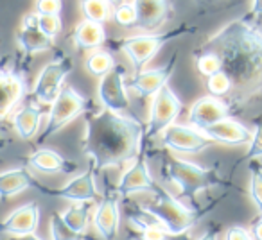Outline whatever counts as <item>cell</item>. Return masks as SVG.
<instances>
[{"instance_id": "6da1fadb", "label": "cell", "mask_w": 262, "mask_h": 240, "mask_svg": "<svg viewBox=\"0 0 262 240\" xmlns=\"http://www.w3.org/2000/svg\"><path fill=\"white\" fill-rule=\"evenodd\" d=\"M198 51L210 52L221 63V72L232 90L225 99L230 115L246 111L262 101V27L251 18H235L214 33Z\"/></svg>"}, {"instance_id": "7a4b0ae2", "label": "cell", "mask_w": 262, "mask_h": 240, "mask_svg": "<svg viewBox=\"0 0 262 240\" xmlns=\"http://www.w3.org/2000/svg\"><path fill=\"white\" fill-rule=\"evenodd\" d=\"M144 129L139 118L124 113L104 109L88 116L83 153L90 160V171L97 174L135 160L142 149Z\"/></svg>"}, {"instance_id": "3957f363", "label": "cell", "mask_w": 262, "mask_h": 240, "mask_svg": "<svg viewBox=\"0 0 262 240\" xmlns=\"http://www.w3.org/2000/svg\"><path fill=\"white\" fill-rule=\"evenodd\" d=\"M144 211L155 219L164 229L176 235H183L190 228L198 224L201 217L208 211V208H189L182 203L176 196L169 194L162 186L153 194L149 203L142 204Z\"/></svg>"}, {"instance_id": "277c9868", "label": "cell", "mask_w": 262, "mask_h": 240, "mask_svg": "<svg viewBox=\"0 0 262 240\" xmlns=\"http://www.w3.org/2000/svg\"><path fill=\"white\" fill-rule=\"evenodd\" d=\"M162 174L178 188V199L190 201L194 208H200L196 203V196L201 190L212 188V186H217L223 183L217 167L203 169L200 165L178 160V158H169L162 167Z\"/></svg>"}, {"instance_id": "5b68a950", "label": "cell", "mask_w": 262, "mask_h": 240, "mask_svg": "<svg viewBox=\"0 0 262 240\" xmlns=\"http://www.w3.org/2000/svg\"><path fill=\"white\" fill-rule=\"evenodd\" d=\"M196 26L192 23H182L176 29H171L167 33H158V34H135V36H127L122 40H115L113 43L117 45L119 51H122L127 56L135 72L144 70V66L160 52V49L169 41H174L178 38H183L185 34L194 33Z\"/></svg>"}, {"instance_id": "8992f818", "label": "cell", "mask_w": 262, "mask_h": 240, "mask_svg": "<svg viewBox=\"0 0 262 240\" xmlns=\"http://www.w3.org/2000/svg\"><path fill=\"white\" fill-rule=\"evenodd\" d=\"M88 108V101L74 90L72 86H63L56 101L51 104V111L47 116V124H45L43 133L40 135V142H45L56 133L61 131L65 126H69L74 118L83 115Z\"/></svg>"}, {"instance_id": "52a82bcc", "label": "cell", "mask_w": 262, "mask_h": 240, "mask_svg": "<svg viewBox=\"0 0 262 240\" xmlns=\"http://www.w3.org/2000/svg\"><path fill=\"white\" fill-rule=\"evenodd\" d=\"M182 109L183 104L174 95V91L169 86L160 88L151 102L149 120H147V126L144 129V140L157 138L165 129L171 128L174 124V120L180 116Z\"/></svg>"}, {"instance_id": "ba28073f", "label": "cell", "mask_w": 262, "mask_h": 240, "mask_svg": "<svg viewBox=\"0 0 262 240\" xmlns=\"http://www.w3.org/2000/svg\"><path fill=\"white\" fill-rule=\"evenodd\" d=\"M74 63L67 54H59L41 68L33 88V97L40 104H52L59 95L67 76L72 72Z\"/></svg>"}, {"instance_id": "9c48e42d", "label": "cell", "mask_w": 262, "mask_h": 240, "mask_svg": "<svg viewBox=\"0 0 262 240\" xmlns=\"http://www.w3.org/2000/svg\"><path fill=\"white\" fill-rule=\"evenodd\" d=\"M178 58H180V52L174 51L171 54V58L162 66H158V68L135 72L133 76L126 79V88L127 90H133L142 99L155 97L160 88L167 86L169 79H171V76L176 70V65H178Z\"/></svg>"}, {"instance_id": "30bf717a", "label": "cell", "mask_w": 262, "mask_h": 240, "mask_svg": "<svg viewBox=\"0 0 262 240\" xmlns=\"http://www.w3.org/2000/svg\"><path fill=\"white\" fill-rule=\"evenodd\" d=\"M97 97L102 108L113 113H124L129 108L126 88V68L117 63L106 76L101 77L97 86Z\"/></svg>"}, {"instance_id": "8fae6325", "label": "cell", "mask_w": 262, "mask_h": 240, "mask_svg": "<svg viewBox=\"0 0 262 240\" xmlns=\"http://www.w3.org/2000/svg\"><path fill=\"white\" fill-rule=\"evenodd\" d=\"M158 186L160 185L153 179V176H151V172H149V167H147V151H146V147L142 146L139 156L133 160L131 167L124 172L120 181L117 183L115 194L120 197L131 196V194H137V192H147L153 196L158 190Z\"/></svg>"}, {"instance_id": "7c38bea8", "label": "cell", "mask_w": 262, "mask_h": 240, "mask_svg": "<svg viewBox=\"0 0 262 240\" xmlns=\"http://www.w3.org/2000/svg\"><path fill=\"white\" fill-rule=\"evenodd\" d=\"M162 146L167 147L169 151H174V153L200 154L214 146V142L190 126L172 124L171 128H167L162 133Z\"/></svg>"}, {"instance_id": "4fadbf2b", "label": "cell", "mask_w": 262, "mask_h": 240, "mask_svg": "<svg viewBox=\"0 0 262 240\" xmlns=\"http://www.w3.org/2000/svg\"><path fill=\"white\" fill-rule=\"evenodd\" d=\"M26 77L22 72L0 66V120L13 115L22 99L26 97Z\"/></svg>"}, {"instance_id": "5bb4252c", "label": "cell", "mask_w": 262, "mask_h": 240, "mask_svg": "<svg viewBox=\"0 0 262 240\" xmlns=\"http://www.w3.org/2000/svg\"><path fill=\"white\" fill-rule=\"evenodd\" d=\"M95 231L102 240H115L119 235L120 213H119V196L115 192H108L97 203L94 215H92Z\"/></svg>"}, {"instance_id": "9a60e30c", "label": "cell", "mask_w": 262, "mask_h": 240, "mask_svg": "<svg viewBox=\"0 0 262 240\" xmlns=\"http://www.w3.org/2000/svg\"><path fill=\"white\" fill-rule=\"evenodd\" d=\"M230 109L221 99H215L212 95H205V97L198 99L189 109V124L198 131H203L208 126L217 124L219 120L230 118Z\"/></svg>"}, {"instance_id": "2e32d148", "label": "cell", "mask_w": 262, "mask_h": 240, "mask_svg": "<svg viewBox=\"0 0 262 240\" xmlns=\"http://www.w3.org/2000/svg\"><path fill=\"white\" fill-rule=\"evenodd\" d=\"M40 224V206L36 203H26L13 210L0 222V233L11 236H24L36 231Z\"/></svg>"}, {"instance_id": "e0dca14e", "label": "cell", "mask_w": 262, "mask_h": 240, "mask_svg": "<svg viewBox=\"0 0 262 240\" xmlns=\"http://www.w3.org/2000/svg\"><path fill=\"white\" fill-rule=\"evenodd\" d=\"M47 196L74 201V203H95L99 199V192L94 171H86L81 176H76L58 190H47Z\"/></svg>"}, {"instance_id": "ac0fdd59", "label": "cell", "mask_w": 262, "mask_h": 240, "mask_svg": "<svg viewBox=\"0 0 262 240\" xmlns=\"http://www.w3.org/2000/svg\"><path fill=\"white\" fill-rule=\"evenodd\" d=\"M135 23L133 27L146 33H153L162 27L169 18V2L167 0H135Z\"/></svg>"}, {"instance_id": "d6986e66", "label": "cell", "mask_w": 262, "mask_h": 240, "mask_svg": "<svg viewBox=\"0 0 262 240\" xmlns=\"http://www.w3.org/2000/svg\"><path fill=\"white\" fill-rule=\"evenodd\" d=\"M201 133L205 136H208L214 143H221V146L235 147V146H248L251 142L250 129L233 118L219 120L217 124L208 126Z\"/></svg>"}, {"instance_id": "ffe728a7", "label": "cell", "mask_w": 262, "mask_h": 240, "mask_svg": "<svg viewBox=\"0 0 262 240\" xmlns=\"http://www.w3.org/2000/svg\"><path fill=\"white\" fill-rule=\"evenodd\" d=\"M16 43L26 54H38V52L51 51L52 45H54V40H51V38L41 33L36 23V15L31 13V15L24 16L22 26H20L18 33H16Z\"/></svg>"}, {"instance_id": "44dd1931", "label": "cell", "mask_w": 262, "mask_h": 240, "mask_svg": "<svg viewBox=\"0 0 262 240\" xmlns=\"http://www.w3.org/2000/svg\"><path fill=\"white\" fill-rule=\"evenodd\" d=\"M27 165L40 174H72L77 171L74 161L67 160L59 153L52 149H38L27 158Z\"/></svg>"}, {"instance_id": "7402d4cb", "label": "cell", "mask_w": 262, "mask_h": 240, "mask_svg": "<svg viewBox=\"0 0 262 240\" xmlns=\"http://www.w3.org/2000/svg\"><path fill=\"white\" fill-rule=\"evenodd\" d=\"M29 188H38L40 192L47 194L41 183L36 181L33 174H31L27 169H11V171L0 172V199H9V197H15L18 194H22L24 190Z\"/></svg>"}, {"instance_id": "603a6c76", "label": "cell", "mask_w": 262, "mask_h": 240, "mask_svg": "<svg viewBox=\"0 0 262 240\" xmlns=\"http://www.w3.org/2000/svg\"><path fill=\"white\" fill-rule=\"evenodd\" d=\"M41 116H43V108L40 102H27L13 113V128L22 140H31L40 131Z\"/></svg>"}, {"instance_id": "cb8c5ba5", "label": "cell", "mask_w": 262, "mask_h": 240, "mask_svg": "<svg viewBox=\"0 0 262 240\" xmlns=\"http://www.w3.org/2000/svg\"><path fill=\"white\" fill-rule=\"evenodd\" d=\"M72 41L76 47L84 51H97L101 45L106 43V33L102 23L83 20L76 26L72 33Z\"/></svg>"}, {"instance_id": "d4e9b609", "label": "cell", "mask_w": 262, "mask_h": 240, "mask_svg": "<svg viewBox=\"0 0 262 240\" xmlns=\"http://www.w3.org/2000/svg\"><path fill=\"white\" fill-rule=\"evenodd\" d=\"M90 211L92 203H77L72 204L70 208H67L61 213V219L74 233L84 236V233L88 229V222H90Z\"/></svg>"}, {"instance_id": "484cf974", "label": "cell", "mask_w": 262, "mask_h": 240, "mask_svg": "<svg viewBox=\"0 0 262 240\" xmlns=\"http://www.w3.org/2000/svg\"><path fill=\"white\" fill-rule=\"evenodd\" d=\"M81 13L84 20L95 23H104L113 16L112 6L106 0H81Z\"/></svg>"}, {"instance_id": "4316f807", "label": "cell", "mask_w": 262, "mask_h": 240, "mask_svg": "<svg viewBox=\"0 0 262 240\" xmlns=\"http://www.w3.org/2000/svg\"><path fill=\"white\" fill-rule=\"evenodd\" d=\"M117 65V61L113 59V56L110 54L108 51H94L90 56L86 58L84 61V68H86L88 74L92 76H97V77H102Z\"/></svg>"}, {"instance_id": "83f0119b", "label": "cell", "mask_w": 262, "mask_h": 240, "mask_svg": "<svg viewBox=\"0 0 262 240\" xmlns=\"http://www.w3.org/2000/svg\"><path fill=\"white\" fill-rule=\"evenodd\" d=\"M250 197L257 206L258 215H262V165L258 161H250Z\"/></svg>"}, {"instance_id": "f1b7e54d", "label": "cell", "mask_w": 262, "mask_h": 240, "mask_svg": "<svg viewBox=\"0 0 262 240\" xmlns=\"http://www.w3.org/2000/svg\"><path fill=\"white\" fill-rule=\"evenodd\" d=\"M137 236L140 240H190V236L187 233L183 235H176L167 229H164L160 224H149L144 228L137 229Z\"/></svg>"}, {"instance_id": "f546056e", "label": "cell", "mask_w": 262, "mask_h": 240, "mask_svg": "<svg viewBox=\"0 0 262 240\" xmlns=\"http://www.w3.org/2000/svg\"><path fill=\"white\" fill-rule=\"evenodd\" d=\"M190 2L203 15H215V13H225L237 8L243 0H190Z\"/></svg>"}, {"instance_id": "4dcf8cb0", "label": "cell", "mask_w": 262, "mask_h": 240, "mask_svg": "<svg viewBox=\"0 0 262 240\" xmlns=\"http://www.w3.org/2000/svg\"><path fill=\"white\" fill-rule=\"evenodd\" d=\"M207 90L208 95L225 101L228 97L230 90H232V84H230V79L226 77L225 72H215L214 76L207 77Z\"/></svg>"}, {"instance_id": "1f68e13d", "label": "cell", "mask_w": 262, "mask_h": 240, "mask_svg": "<svg viewBox=\"0 0 262 240\" xmlns=\"http://www.w3.org/2000/svg\"><path fill=\"white\" fill-rule=\"evenodd\" d=\"M49 226H51V238L52 240H81L83 238V236L74 233L72 229L65 224V221L61 219V213H58V211H54V213L51 215Z\"/></svg>"}, {"instance_id": "d6a6232c", "label": "cell", "mask_w": 262, "mask_h": 240, "mask_svg": "<svg viewBox=\"0 0 262 240\" xmlns=\"http://www.w3.org/2000/svg\"><path fill=\"white\" fill-rule=\"evenodd\" d=\"M36 15V13H34ZM36 23L40 27V31L49 36L51 40H56V36L61 31V18L56 15H36Z\"/></svg>"}, {"instance_id": "836d02e7", "label": "cell", "mask_w": 262, "mask_h": 240, "mask_svg": "<svg viewBox=\"0 0 262 240\" xmlns=\"http://www.w3.org/2000/svg\"><path fill=\"white\" fill-rule=\"evenodd\" d=\"M262 156V116L255 120V131L251 133V142H250V149L244 154L243 160H251Z\"/></svg>"}, {"instance_id": "e575fe53", "label": "cell", "mask_w": 262, "mask_h": 240, "mask_svg": "<svg viewBox=\"0 0 262 240\" xmlns=\"http://www.w3.org/2000/svg\"><path fill=\"white\" fill-rule=\"evenodd\" d=\"M112 18H115V22L119 23V26L131 27L133 23H135V6L127 4V2L117 6V8L113 9V16H112Z\"/></svg>"}, {"instance_id": "d590c367", "label": "cell", "mask_w": 262, "mask_h": 240, "mask_svg": "<svg viewBox=\"0 0 262 240\" xmlns=\"http://www.w3.org/2000/svg\"><path fill=\"white\" fill-rule=\"evenodd\" d=\"M61 0H36L34 4V13L36 15H56L61 13Z\"/></svg>"}, {"instance_id": "8d00e7d4", "label": "cell", "mask_w": 262, "mask_h": 240, "mask_svg": "<svg viewBox=\"0 0 262 240\" xmlns=\"http://www.w3.org/2000/svg\"><path fill=\"white\" fill-rule=\"evenodd\" d=\"M225 240H253L250 229L243 226H232L225 231Z\"/></svg>"}, {"instance_id": "74e56055", "label": "cell", "mask_w": 262, "mask_h": 240, "mask_svg": "<svg viewBox=\"0 0 262 240\" xmlns=\"http://www.w3.org/2000/svg\"><path fill=\"white\" fill-rule=\"evenodd\" d=\"M219 233H221V226L212 224L210 228H207V231H205L198 240H219Z\"/></svg>"}, {"instance_id": "f35d334b", "label": "cell", "mask_w": 262, "mask_h": 240, "mask_svg": "<svg viewBox=\"0 0 262 240\" xmlns=\"http://www.w3.org/2000/svg\"><path fill=\"white\" fill-rule=\"evenodd\" d=\"M250 233L253 236V240H262V215H258L253 222H251Z\"/></svg>"}, {"instance_id": "ab89813d", "label": "cell", "mask_w": 262, "mask_h": 240, "mask_svg": "<svg viewBox=\"0 0 262 240\" xmlns=\"http://www.w3.org/2000/svg\"><path fill=\"white\" fill-rule=\"evenodd\" d=\"M251 18H262V0H251Z\"/></svg>"}, {"instance_id": "60d3db41", "label": "cell", "mask_w": 262, "mask_h": 240, "mask_svg": "<svg viewBox=\"0 0 262 240\" xmlns=\"http://www.w3.org/2000/svg\"><path fill=\"white\" fill-rule=\"evenodd\" d=\"M13 240H41L36 233H31V235H24V236H15Z\"/></svg>"}, {"instance_id": "b9f144b4", "label": "cell", "mask_w": 262, "mask_h": 240, "mask_svg": "<svg viewBox=\"0 0 262 240\" xmlns=\"http://www.w3.org/2000/svg\"><path fill=\"white\" fill-rule=\"evenodd\" d=\"M106 2H108V4L112 6V8H113V6H115V8H117V6L124 4V0H106Z\"/></svg>"}]
</instances>
